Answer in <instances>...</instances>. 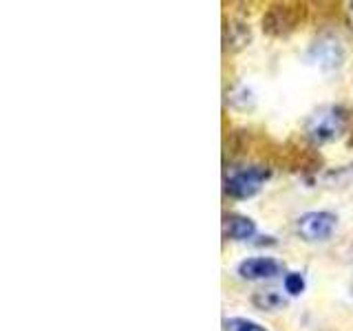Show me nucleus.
I'll return each mask as SVG.
<instances>
[{"label":"nucleus","instance_id":"obj_3","mask_svg":"<svg viewBox=\"0 0 353 331\" xmlns=\"http://www.w3.org/2000/svg\"><path fill=\"white\" fill-rule=\"evenodd\" d=\"M336 225H338V217L334 212H329V210H312V212L301 214L296 221L298 234L307 243H323L331 239Z\"/></svg>","mask_w":353,"mask_h":331},{"label":"nucleus","instance_id":"obj_9","mask_svg":"<svg viewBox=\"0 0 353 331\" xmlns=\"http://www.w3.org/2000/svg\"><path fill=\"white\" fill-rule=\"evenodd\" d=\"M223 325L228 331H268L263 325L254 323L250 318H241V316H232V318H225Z\"/></svg>","mask_w":353,"mask_h":331},{"label":"nucleus","instance_id":"obj_4","mask_svg":"<svg viewBox=\"0 0 353 331\" xmlns=\"http://www.w3.org/2000/svg\"><path fill=\"white\" fill-rule=\"evenodd\" d=\"M309 62L318 64L323 71H334L340 69L342 62H345V44L334 33H325L314 44L309 47Z\"/></svg>","mask_w":353,"mask_h":331},{"label":"nucleus","instance_id":"obj_2","mask_svg":"<svg viewBox=\"0 0 353 331\" xmlns=\"http://www.w3.org/2000/svg\"><path fill=\"white\" fill-rule=\"evenodd\" d=\"M270 179V170L265 166H245L225 174V192L232 199H252L261 192L265 181Z\"/></svg>","mask_w":353,"mask_h":331},{"label":"nucleus","instance_id":"obj_7","mask_svg":"<svg viewBox=\"0 0 353 331\" xmlns=\"http://www.w3.org/2000/svg\"><path fill=\"white\" fill-rule=\"evenodd\" d=\"M252 305L261 312H279L287 305V301L276 290H263L252 296Z\"/></svg>","mask_w":353,"mask_h":331},{"label":"nucleus","instance_id":"obj_5","mask_svg":"<svg viewBox=\"0 0 353 331\" xmlns=\"http://www.w3.org/2000/svg\"><path fill=\"white\" fill-rule=\"evenodd\" d=\"M236 272L245 281H268L283 272V265L272 257H252L241 261Z\"/></svg>","mask_w":353,"mask_h":331},{"label":"nucleus","instance_id":"obj_8","mask_svg":"<svg viewBox=\"0 0 353 331\" xmlns=\"http://www.w3.org/2000/svg\"><path fill=\"white\" fill-rule=\"evenodd\" d=\"M250 42V29L241 22H230L225 27V47L241 49Z\"/></svg>","mask_w":353,"mask_h":331},{"label":"nucleus","instance_id":"obj_6","mask_svg":"<svg viewBox=\"0 0 353 331\" xmlns=\"http://www.w3.org/2000/svg\"><path fill=\"white\" fill-rule=\"evenodd\" d=\"M225 234L232 241H248L256 234V223L250 217L243 214H232L225 221Z\"/></svg>","mask_w":353,"mask_h":331},{"label":"nucleus","instance_id":"obj_1","mask_svg":"<svg viewBox=\"0 0 353 331\" xmlns=\"http://www.w3.org/2000/svg\"><path fill=\"white\" fill-rule=\"evenodd\" d=\"M349 115L342 106H320L305 121V135L316 146L338 141L347 132Z\"/></svg>","mask_w":353,"mask_h":331},{"label":"nucleus","instance_id":"obj_11","mask_svg":"<svg viewBox=\"0 0 353 331\" xmlns=\"http://www.w3.org/2000/svg\"><path fill=\"white\" fill-rule=\"evenodd\" d=\"M351 257H353V248H351Z\"/></svg>","mask_w":353,"mask_h":331},{"label":"nucleus","instance_id":"obj_10","mask_svg":"<svg viewBox=\"0 0 353 331\" xmlns=\"http://www.w3.org/2000/svg\"><path fill=\"white\" fill-rule=\"evenodd\" d=\"M283 285H285V292L290 294V296H301L305 292V287H307L305 276L301 272H290V274L285 276Z\"/></svg>","mask_w":353,"mask_h":331},{"label":"nucleus","instance_id":"obj_12","mask_svg":"<svg viewBox=\"0 0 353 331\" xmlns=\"http://www.w3.org/2000/svg\"><path fill=\"white\" fill-rule=\"evenodd\" d=\"M351 9H353V3H351Z\"/></svg>","mask_w":353,"mask_h":331}]
</instances>
